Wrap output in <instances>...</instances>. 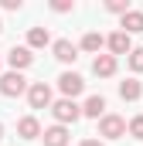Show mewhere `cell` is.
Instances as JSON below:
<instances>
[{
	"mask_svg": "<svg viewBox=\"0 0 143 146\" xmlns=\"http://www.w3.org/2000/svg\"><path fill=\"white\" fill-rule=\"evenodd\" d=\"M51 115L58 119V126H68V122H78V119H82V106H78L75 99H58V102L51 106Z\"/></svg>",
	"mask_w": 143,
	"mask_h": 146,
	"instance_id": "obj_1",
	"label": "cell"
},
{
	"mask_svg": "<svg viewBox=\"0 0 143 146\" xmlns=\"http://www.w3.org/2000/svg\"><path fill=\"white\" fill-rule=\"evenodd\" d=\"M31 85H27V78L21 72H7L0 75V95H7V99H17V95H24Z\"/></svg>",
	"mask_w": 143,
	"mask_h": 146,
	"instance_id": "obj_2",
	"label": "cell"
},
{
	"mask_svg": "<svg viewBox=\"0 0 143 146\" xmlns=\"http://www.w3.org/2000/svg\"><path fill=\"white\" fill-rule=\"evenodd\" d=\"M126 119L123 115H112V112H106L102 119H99V136H106V139H123L126 136Z\"/></svg>",
	"mask_w": 143,
	"mask_h": 146,
	"instance_id": "obj_3",
	"label": "cell"
},
{
	"mask_svg": "<svg viewBox=\"0 0 143 146\" xmlns=\"http://www.w3.org/2000/svg\"><path fill=\"white\" fill-rule=\"evenodd\" d=\"M58 88H61V95H65V99H75V95H82V92H85V78H82V75H75V72H61Z\"/></svg>",
	"mask_w": 143,
	"mask_h": 146,
	"instance_id": "obj_4",
	"label": "cell"
},
{
	"mask_svg": "<svg viewBox=\"0 0 143 146\" xmlns=\"http://www.w3.org/2000/svg\"><path fill=\"white\" fill-rule=\"evenodd\" d=\"M7 65H10V72H24V68H31V65H34L31 48H24V44L17 48V44H14V48L7 51Z\"/></svg>",
	"mask_w": 143,
	"mask_h": 146,
	"instance_id": "obj_5",
	"label": "cell"
},
{
	"mask_svg": "<svg viewBox=\"0 0 143 146\" xmlns=\"http://www.w3.org/2000/svg\"><path fill=\"white\" fill-rule=\"evenodd\" d=\"M27 102H31V109H51L55 102H51V88L44 85V82H34L31 88H27Z\"/></svg>",
	"mask_w": 143,
	"mask_h": 146,
	"instance_id": "obj_6",
	"label": "cell"
},
{
	"mask_svg": "<svg viewBox=\"0 0 143 146\" xmlns=\"http://www.w3.org/2000/svg\"><path fill=\"white\" fill-rule=\"evenodd\" d=\"M106 44H109V51H112V58H116V54H130V51H133V41H130V34H126V31L109 34Z\"/></svg>",
	"mask_w": 143,
	"mask_h": 146,
	"instance_id": "obj_7",
	"label": "cell"
},
{
	"mask_svg": "<svg viewBox=\"0 0 143 146\" xmlns=\"http://www.w3.org/2000/svg\"><path fill=\"white\" fill-rule=\"evenodd\" d=\"M51 51H55V58H58L61 65H72V61L78 58V48H75L72 41H65V37H61V41H55V44H51Z\"/></svg>",
	"mask_w": 143,
	"mask_h": 146,
	"instance_id": "obj_8",
	"label": "cell"
},
{
	"mask_svg": "<svg viewBox=\"0 0 143 146\" xmlns=\"http://www.w3.org/2000/svg\"><path fill=\"white\" fill-rule=\"evenodd\" d=\"M17 136H21V139H37V136H44V133H41V122H37L34 115H24V119L17 122Z\"/></svg>",
	"mask_w": 143,
	"mask_h": 146,
	"instance_id": "obj_9",
	"label": "cell"
},
{
	"mask_svg": "<svg viewBox=\"0 0 143 146\" xmlns=\"http://www.w3.org/2000/svg\"><path fill=\"white\" fill-rule=\"evenodd\" d=\"M92 72L99 75V78H112V75H116V58H112V54H96Z\"/></svg>",
	"mask_w": 143,
	"mask_h": 146,
	"instance_id": "obj_10",
	"label": "cell"
},
{
	"mask_svg": "<svg viewBox=\"0 0 143 146\" xmlns=\"http://www.w3.org/2000/svg\"><path fill=\"white\" fill-rule=\"evenodd\" d=\"M82 115H89V119H102V115H106V99H102V95H89L85 106H82Z\"/></svg>",
	"mask_w": 143,
	"mask_h": 146,
	"instance_id": "obj_11",
	"label": "cell"
},
{
	"mask_svg": "<svg viewBox=\"0 0 143 146\" xmlns=\"http://www.w3.org/2000/svg\"><path fill=\"white\" fill-rule=\"evenodd\" d=\"M41 139H44V146H68V129H65V126H51V129H44V136H41Z\"/></svg>",
	"mask_w": 143,
	"mask_h": 146,
	"instance_id": "obj_12",
	"label": "cell"
},
{
	"mask_svg": "<svg viewBox=\"0 0 143 146\" xmlns=\"http://www.w3.org/2000/svg\"><path fill=\"white\" fill-rule=\"evenodd\" d=\"M143 95V85L136 82V78H126V82H119V99L123 102H136Z\"/></svg>",
	"mask_w": 143,
	"mask_h": 146,
	"instance_id": "obj_13",
	"label": "cell"
},
{
	"mask_svg": "<svg viewBox=\"0 0 143 146\" xmlns=\"http://www.w3.org/2000/svg\"><path fill=\"white\" fill-rule=\"evenodd\" d=\"M119 27H123L126 34H140V31H143V10H130V14H123Z\"/></svg>",
	"mask_w": 143,
	"mask_h": 146,
	"instance_id": "obj_14",
	"label": "cell"
},
{
	"mask_svg": "<svg viewBox=\"0 0 143 146\" xmlns=\"http://www.w3.org/2000/svg\"><path fill=\"white\" fill-rule=\"evenodd\" d=\"M48 44H51L48 27H31L27 31V48H48Z\"/></svg>",
	"mask_w": 143,
	"mask_h": 146,
	"instance_id": "obj_15",
	"label": "cell"
},
{
	"mask_svg": "<svg viewBox=\"0 0 143 146\" xmlns=\"http://www.w3.org/2000/svg\"><path fill=\"white\" fill-rule=\"evenodd\" d=\"M102 44H106V37L99 34V31H89V34L82 37V51H89V54H96V51H102Z\"/></svg>",
	"mask_w": 143,
	"mask_h": 146,
	"instance_id": "obj_16",
	"label": "cell"
},
{
	"mask_svg": "<svg viewBox=\"0 0 143 146\" xmlns=\"http://www.w3.org/2000/svg\"><path fill=\"white\" fill-rule=\"evenodd\" d=\"M126 133H130L133 139H143V115H133V119H130V129H126Z\"/></svg>",
	"mask_w": 143,
	"mask_h": 146,
	"instance_id": "obj_17",
	"label": "cell"
},
{
	"mask_svg": "<svg viewBox=\"0 0 143 146\" xmlns=\"http://www.w3.org/2000/svg\"><path fill=\"white\" fill-rule=\"evenodd\" d=\"M106 10L123 17V14H130V3H126V0H109V3H106Z\"/></svg>",
	"mask_w": 143,
	"mask_h": 146,
	"instance_id": "obj_18",
	"label": "cell"
},
{
	"mask_svg": "<svg viewBox=\"0 0 143 146\" xmlns=\"http://www.w3.org/2000/svg\"><path fill=\"white\" fill-rule=\"evenodd\" d=\"M130 68L133 72H143V48H133L130 51Z\"/></svg>",
	"mask_w": 143,
	"mask_h": 146,
	"instance_id": "obj_19",
	"label": "cell"
},
{
	"mask_svg": "<svg viewBox=\"0 0 143 146\" xmlns=\"http://www.w3.org/2000/svg\"><path fill=\"white\" fill-rule=\"evenodd\" d=\"M51 10H55V14H68V10H72V0H55Z\"/></svg>",
	"mask_w": 143,
	"mask_h": 146,
	"instance_id": "obj_20",
	"label": "cell"
},
{
	"mask_svg": "<svg viewBox=\"0 0 143 146\" xmlns=\"http://www.w3.org/2000/svg\"><path fill=\"white\" fill-rule=\"evenodd\" d=\"M3 10H21V0H3Z\"/></svg>",
	"mask_w": 143,
	"mask_h": 146,
	"instance_id": "obj_21",
	"label": "cell"
},
{
	"mask_svg": "<svg viewBox=\"0 0 143 146\" xmlns=\"http://www.w3.org/2000/svg\"><path fill=\"white\" fill-rule=\"evenodd\" d=\"M78 146H106V143H102V139H82Z\"/></svg>",
	"mask_w": 143,
	"mask_h": 146,
	"instance_id": "obj_22",
	"label": "cell"
},
{
	"mask_svg": "<svg viewBox=\"0 0 143 146\" xmlns=\"http://www.w3.org/2000/svg\"><path fill=\"white\" fill-rule=\"evenodd\" d=\"M0 139H3V122H0Z\"/></svg>",
	"mask_w": 143,
	"mask_h": 146,
	"instance_id": "obj_23",
	"label": "cell"
},
{
	"mask_svg": "<svg viewBox=\"0 0 143 146\" xmlns=\"http://www.w3.org/2000/svg\"><path fill=\"white\" fill-rule=\"evenodd\" d=\"M0 31H3V24H0Z\"/></svg>",
	"mask_w": 143,
	"mask_h": 146,
	"instance_id": "obj_24",
	"label": "cell"
}]
</instances>
